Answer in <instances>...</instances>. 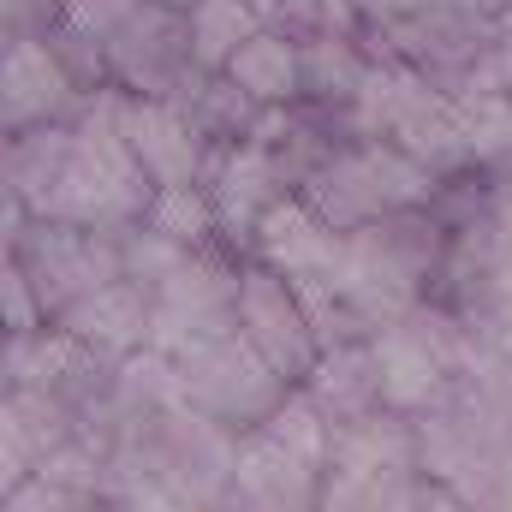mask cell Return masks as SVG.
Returning <instances> with one entry per match:
<instances>
[{"label": "cell", "mask_w": 512, "mask_h": 512, "mask_svg": "<svg viewBox=\"0 0 512 512\" xmlns=\"http://www.w3.org/2000/svg\"><path fill=\"white\" fill-rule=\"evenodd\" d=\"M447 251H453V227L435 221V209H405L346 233L340 298L364 322V334L411 322L423 310V286L435 280V268H447Z\"/></svg>", "instance_id": "6da1fadb"}, {"label": "cell", "mask_w": 512, "mask_h": 512, "mask_svg": "<svg viewBox=\"0 0 512 512\" xmlns=\"http://www.w3.org/2000/svg\"><path fill=\"white\" fill-rule=\"evenodd\" d=\"M78 126V120H72ZM155 203V185L149 173L137 167L131 143L120 131L102 126H78V143L66 155V173L48 185V197L30 209L36 221H66V227H137Z\"/></svg>", "instance_id": "7a4b0ae2"}, {"label": "cell", "mask_w": 512, "mask_h": 512, "mask_svg": "<svg viewBox=\"0 0 512 512\" xmlns=\"http://www.w3.org/2000/svg\"><path fill=\"white\" fill-rule=\"evenodd\" d=\"M239 268L221 251L185 256V268H173L155 286V316H149V352L161 358H185L221 334H239Z\"/></svg>", "instance_id": "3957f363"}, {"label": "cell", "mask_w": 512, "mask_h": 512, "mask_svg": "<svg viewBox=\"0 0 512 512\" xmlns=\"http://www.w3.org/2000/svg\"><path fill=\"white\" fill-rule=\"evenodd\" d=\"M179 376H185L191 411H203L209 423L239 429V435L262 429V423L280 411V399L292 393V387L262 364V352H256L245 334H221V340L185 352V358H179Z\"/></svg>", "instance_id": "277c9868"}, {"label": "cell", "mask_w": 512, "mask_h": 512, "mask_svg": "<svg viewBox=\"0 0 512 512\" xmlns=\"http://www.w3.org/2000/svg\"><path fill=\"white\" fill-rule=\"evenodd\" d=\"M126 233V227H120ZM120 233L108 227H66V221H36L24 227V239L12 245L6 256L24 262L48 322H60L78 298H90L96 286L120 280Z\"/></svg>", "instance_id": "5b68a950"}, {"label": "cell", "mask_w": 512, "mask_h": 512, "mask_svg": "<svg viewBox=\"0 0 512 512\" xmlns=\"http://www.w3.org/2000/svg\"><path fill=\"white\" fill-rule=\"evenodd\" d=\"M102 66H108V84H120L126 96L179 102V96H185V84L197 78V54H191L185 6L137 0V12H131L114 36H108Z\"/></svg>", "instance_id": "8992f818"}, {"label": "cell", "mask_w": 512, "mask_h": 512, "mask_svg": "<svg viewBox=\"0 0 512 512\" xmlns=\"http://www.w3.org/2000/svg\"><path fill=\"white\" fill-rule=\"evenodd\" d=\"M239 334L262 352V364L286 387H304L310 370L322 364V334H316L298 286L280 280L262 262H245L239 268Z\"/></svg>", "instance_id": "52a82bcc"}, {"label": "cell", "mask_w": 512, "mask_h": 512, "mask_svg": "<svg viewBox=\"0 0 512 512\" xmlns=\"http://www.w3.org/2000/svg\"><path fill=\"white\" fill-rule=\"evenodd\" d=\"M84 84L60 60L48 36H6L0 48V126L6 137L36 126H72L84 108Z\"/></svg>", "instance_id": "ba28073f"}, {"label": "cell", "mask_w": 512, "mask_h": 512, "mask_svg": "<svg viewBox=\"0 0 512 512\" xmlns=\"http://www.w3.org/2000/svg\"><path fill=\"white\" fill-rule=\"evenodd\" d=\"M203 185H209V197H215L221 239L245 256H251V239H256V227H262V215H268L280 197L298 191L286 155L268 149V143H215V149H209V167H203Z\"/></svg>", "instance_id": "9c48e42d"}, {"label": "cell", "mask_w": 512, "mask_h": 512, "mask_svg": "<svg viewBox=\"0 0 512 512\" xmlns=\"http://www.w3.org/2000/svg\"><path fill=\"white\" fill-rule=\"evenodd\" d=\"M120 137L131 143L137 167L149 173L155 191H173V185H203V167H209V137L191 126V114L179 102H149V96H126L120 108Z\"/></svg>", "instance_id": "30bf717a"}, {"label": "cell", "mask_w": 512, "mask_h": 512, "mask_svg": "<svg viewBox=\"0 0 512 512\" xmlns=\"http://www.w3.org/2000/svg\"><path fill=\"white\" fill-rule=\"evenodd\" d=\"M298 197L334 227V233H358L370 221H387V191H382V173H376V149L370 143H334L304 179H298Z\"/></svg>", "instance_id": "8fae6325"}, {"label": "cell", "mask_w": 512, "mask_h": 512, "mask_svg": "<svg viewBox=\"0 0 512 512\" xmlns=\"http://www.w3.org/2000/svg\"><path fill=\"white\" fill-rule=\"evenodd\" d=\"M370 352H376V376H382V405L399 417H429L447 405L453 393V370L447 358L435 352V340L417 328V322H393L382 334H370Z\"/></svg>", "instance_id": "7c38bea8"}, {"label": "cell", "mask_w": 512, "mask_h": 512, "mask_svg": "<svg viewBox=\"0 0 512 512\" xmlns=\"http://www.w3.org/2000/svg\"><path fill=\"white\" fill-rule=\"evenodd\" d=\"M149 316H155V292L120 274V280L96 286L90 298H78L54 328H66L90 358L120 364V358H131V352L149 346Z\"/></svg>", "instance_id": "4fadbf2b"}, {"label": "cell", "mask_w": 512, "mask_h": 512, "mask_svg": "<svg viewBox=\"0 0 512 512\" xmlns=\"http://www.w3.org/2000/svg\"><path fill=\"white\" fill-rule=\"evenodd\" d=\"M322 471H310L304 459H292L286 447H274L262 429L239 435L233 447V495L262 512H322Z\"/></svg>", "instance_id": "5bb4252c"}, {"label": "cell", "mask_w": 512, "mask_h": 512, "mask_svg": "<svg viewBox=\"0 0 512 512\" xmlns=\"http://www.w3.org/2000/svg\"><path fill=\"white\" fill-rule=\"evenodd\" d=\"M298 60H304V108L310 114H346L376 66L364 30H334V24L298 36Z\"/></svg>", "instance_id": "9a60e30c"}, {"label": "cell", "mask_w": 512, "mask_h": 512, "mask_svg": "<svg viewBox=\"0 0 512 512\" xmlns=\"http://www.w3.org/2000/svg\"><path fill=\"white\" fill-rule=\"evenodd\" d=\"M417 465V429L399 411H370L346 429H334V465L340 477H411Z\"/></svg>", "instance_id": "2e32d148"}, {"label": "cell", "mask_w": 512, "mask_h": 512, "mask_svg": "<svg viewBox=\"0 0 512 512\" xmlns=\"http://www.w3.org/2000/svg\"><path fill=\"white\" fill-rule=\"evenodd\" d=\"M304 393L328 411V423H334V429H346V423H358V417L382 411V376H376V352H370V340L328 346V352H322V364L310 370Z\"/></svg>", "instance_id": "e0dca14e"}, {"label": "cell", "mask_w": 512, "mask_h": 512, "mask_svg": "<svg viewBox=\"0 0 512 512\" xmlns=\"http://www.w3.org/2000/svg\"><path fill=\"white\" fill-rule=\"evenodd\" d=\"M256 108H298L304 102V60H298V36L262 24L251 42L221 66Z\"/></svg>", "instance_id": "ac0fdd59"}, {"label": "cell", "mask_w": 512, "mask_h": 512, "mask_svg": "<svg viewBox=\"0 0 512 512\" xmlns=\"http://www.w3.org/2000/svg\"><path fill=\"white\" fill-rule=\"evenodd\" d=\"M90 364H102V358H90L66 328H36V334H6V393L12 387H78V376L90 370Z\"/></svg>", "instance_id": "d6986e66"}, {"label": "cell", "mask_w": 512, "mask_h": 512, "mask_svg": "<svg viewBox=\"0 0 512 512\" xmlns=\"http://www.w3.org/2000/svg\"><path fill=\"white\" fill-rule=\"evenodd\" d=\"M72 143H78V126H36V131L6 137V191L36 209L48 197V185L66 173Z\"/></svg>", "instance_id": "ffe728a7"}, {"label": "cell", "mask_w": 512, "mask_h": 512, "mask_svg": "<svg viewBox=\"0 0 512 512\" xmlns=\"http://www.w3.org/2000/svg\"><path fill=\"white\" fill-rule=\"evenodd\" d=\"M185 24H191L197 72H221L256 30H262V12H256L251 0H191L185 6Z\"/></svg>", "instance_id": "44dd1931"}, {"label": "cell", "mask_w": 512, "mask_h": 512, "mask_svg": "<svg viewBox=\"0 0 512 512\" xmlns=\"http://www.w3.org/2000/svg\"><path fill=\"white\" fill-rule=\"evenodd\" d=\"M262 435H268L274 447H286L292 459H304L310 471L328 477V465H334V423H328V411H322L304 387H292V393L280 399V411L262 423Z\"/></svg>", "instance_id": "7402d4cb"}, {"label": "cell", "mask_w": 512, "mask_h": 512, "mask_svg": "<svg viewBox=\"0 0 512 512\" xmlns=\"http://www.w3.org/2000/svg\"><path fill=\"white\" fill-rule=\"evenodd\" d=\"M143 221H149L155 233H167L173 245H185V251H215V245H227V239H221V215H215L209 185H173V191H155V203H149Z\"/></svg>", "instance_id": "603a6c76"}, {"label": "cell", "mask_w": 512, "mask_h": 512, "mask_svg": "<svg viewBox=\"0 0 512 512\" xmlns=\"http://www.w3.org/2000/svg\"><path fill=\"white\" fill-rule=\"evenodd\" d=\"M459 126L477 155V173H507L512 167V96L501 90H453Z\"/></svg>", "instance_id": "cb8c5ba5"}, {"label": "cell", "mask_w": 512, "mask_h": 512, "mask_svg": "<svg viewBox=\"0 0 512 512\" xmlns=\"http://www.w3.org/2000/svg\"><path fill=\"white\" fill-rule=\"evenodd\" d=\"M0 316H6V334H36V328H48V310H42V298H36V286H30V274H24L18 256L0 262Z\"/></svg>", "instance_id": "d4e9b609"}, {"label": "cell", "mask_w": 512, "mask_h": 512, "mask_svg": "<svg viewBox=\"0 0 512 512\" xmlns=\"http://www.w3.org/2000/svg\"><path fill=\"white\" fill-rule=\"evenodd\" d=\"M131 12H137V0H66L60 30L78 36V42H90V48H108V36L126 24Z\"/></svg>", "instance_id": "484cf974"}, {"label": "cell", "mask_w": 512, "mask_h": 512, "mask_svg": "<svg viewBox=\"0 0 512 512\" xmlns=\"http://www.w3.org/2000/svg\"><path fill=\"white\" fill-rule=\"evenodd\" d=\"M251 6L262 12V24H274L286 36H310L328 18V0H251Z\"/></svg>", "instance_id": "4316f807"}, {"label": "cell", "mask_w": 512, "mask_h": 512, "mask_svg": "<svg viewBox=\"0 0 512 512\" xmlns=\"http://www.w3.org/2000/svg\"><path fill=\"white\" fill-rule=\"evenodd\" d=\"M417 512H465V507H459L441 483H429V489H423V507H417Z\"/></svg>", "instance_id": "83f0119b"}, {"label": "cell", "mask_w": 512, "mask_h": 512, "mask_svg": "<svg viewBox=\"0 0 512 512\" xmlns=\"http://www.w3.org/2000/svg\"><path fill=\"white\" fill-rule=\"evenodd\" d=\"M167 6H191V0H167Z\"/></svg>", "instance_id": "f1b7e54d"}]
</instances>
